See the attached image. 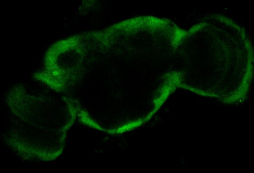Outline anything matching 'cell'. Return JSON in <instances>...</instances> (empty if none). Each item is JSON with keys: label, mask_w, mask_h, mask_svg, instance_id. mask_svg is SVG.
Masks as SVG:
<instances>
[{"label": "cell", "mask_w": 254, "mask_h": 173, "mask_svg": "<svg viewBox=\"0 0 254 173\" xmlns=\"http://www.w3.org/2000/svg\"><path fill=\"white\" fill-rule=\"evenodd\" d=\"M8 104L12 118L5 139L13 150L24 159L43 161L62 154L74 119L66 97L31 94L19 85L10 93Z\"/></svg>", "instance_id": "1"}]
</instances>
